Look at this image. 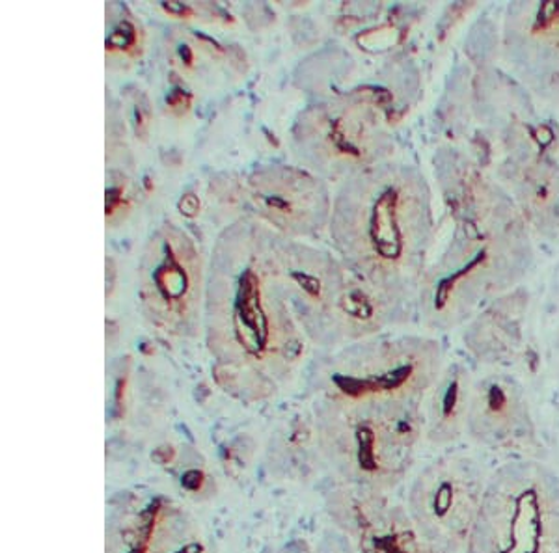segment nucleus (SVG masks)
Returning <instances> with one entry per match:
<instances>
[{
  "instance_id": "obj_1",
  "label": "nucleus",
  "mask_w": 559,
  "mask_h": 553,
  "mask_svg": "<svg viewBox=\"0 0 559 553\" xmlns=\"http://www.w3.org/2000/svg\"><path fill=\"white\" fill-rule=\"evenodd\" d=\"M442 369L439 341L418 334H384L316 358L308 375L316 444L344 486L388 496L407 479Z\"/></svg>"
},
{
  "instance_id": "obj_2",
  "label": "nucleus",
  "mask_w": 559,
  "mask_h": 553,
  "mask_svg": "<svg viewBox=\"0 0 559 553\" xmlns=\"http://www.w3.org/2000/svg\"><path fill=\"white\" fill-rule=\"evenodd\" d=\"M286 241L239 217L216 237L207 260L202 330L218 386L239 401L276 397L312 345L293 308Z\"/></svg>"
},
{
  "instance_id": "obj_3",
  "label": "nucleus",
  "mask_w": 559,
  "mask_h": 553,
  "mask_svg": "<svg viewBox=\"0 0 559 553\" xmlns=\"http://www.w3.org/2000/svg\"><path fill=\"white\" fill-rule=\"evenodd\" d=\"M452 181V236L421 278L416 313L429 330H452L502 299L532 263L526 218L495 183L466 172Z\"/></svg>"
},
{
  "instance_id": "obj_4",
  "label": "nucleus",
  "mask_w": 559,
  "mask_h": 553,
  "mask_svg": "<svg viewBox=\"0 0 559 553\" xmlns=\"http://www.w3.org/2000/svg\"><path fill=\"white\" fill-rule=\"evenodd\" d=\"M329 237L347 267L416 308L437 239L426 176L416 166L388 160L347 179L332 197Z\"/></svg>"
},
{
  "instance_id": "obj_5",
  "label": "nucleus",
  "mask_w": 559,
  "mask_h": 553,
  "mask_svg": "<svg viewBox=\"0 0 559 553\" xmlns=\"http://www.w3.org/2000/svg\"><path fill=\"white\" fill-rule=\"evenodd\" d=\"M286 267L300 326L323 352L384 336L416 315L414 305L382 293L312 242L287 239Z\"/></svg>"
},
{
  "instance_id": "obj_6",
  "label": "nucleus",
  "mask_w": 559,
  "mask_h": 553,
  "mask_svg": "<svg viewBox=\"0 0 559 553\" xmlns=\"http://www.w3.org/2000/svg\"><path fill=\"white\" fill-rule=\"evenodd\" d=\"M464 553H559V476L539 458L490 471Z\"/></svg>"
},
{
  "instance_id": "obj_7",
  "label": "nucleus",
  "mask_w": 559,
  "mask_h": 553,
  "mask_svg": "<svg viewBox=\"0 0 559 553\" xmlns=\"http://www.w3.org/2000/svg\"><path fill=\"white\" fill-rule=\"evenodd\" d=\"M293 152L300 166L326 183H344L392 160L394 139L382 107L362 96L321 101L293 125Z\"/></svg>"
},
{
  "instance_id": "obj_8",
  "label": "nucleus",
  "mask_w": 559,
  "mask_h": 553,
  "mask_svg": "<svg viewBox=\"0 0 559 553\" xmlns=\"http://www.w3.org/2000/svg\"><path fill=\"white\" fill-rule=\"evenodd\" d=\"M207 263L197 239L166 223L140 252L136 302L147 325L165 336L189 339L204 326Z\"/></svg>"
},
{
  "instance_id": "obj_9",
  "label": "nucleus",
  "mask_w": 559,
  "mask_h": 553,
  "mask_svg": "<svg viewBox=\"0 0 559 553\" xmlns=\"http://www.w3.org/2000/svg\"><path fill=\"white\" fill-rule=\"evenodd\" d=\"M489 476L474 455L457 449L442 453L418 471L405 509L427 546L437 553H464Z\"/></svg>"
},
{
  "instance_id": "obj_10",
  "label": "nucleus",
  "mask_w": 559,
  "mask_h": 553,
  "mask_svg": "<svg viewBox=\"0 0 559 553\" xmlns=\"http://www.w3.org/2000/svg\"><path fill=\"white\" fill-rule=\"evenodd\" d=\"M242 204L252 217L289 241L310 242L329 231L332 194L329 183L302 166L267 165L248 173Z\"/></svg>"
},
{
  "instance_id": "obj_11",
  "label": "nucleus",
  "mask_w": 559,
  "mask_h": 553,
  "mask_svg": "<svg viewBox=\"0 0 559 553\" xmlns=\"http://www.w3.org/2000/svg\"><path fill=\"white\" fill-rule=\"evenodd\" d=\"M329 510L340 533L326 553H437L386 494L344 486L332 494Z\"/></svg>"
},
{
  "instance_id": "obj_12",
  "label": "nucleus",
  "mask_w": 559,
  "mask_h": 553,
  "mask_svg": "<svg viewBox=\"0 0 559 553\" xmlns=\"http://www.w3.org/2000/svg\"><path fill=\"white\" fill-rule=\"evenodd\" d=\"M466 434L490 452L535 458L539 442L521 384L503 373H489L474 382L466 418Z\"/></svg>"
},
{
  "instance_id": "obj_13",
  "label": "nucleus",
  "mask_w": 559,
  "mask_h": 553,
  "mask_svg": "<svg viewBox=\"0 0 559 553\" xmlns=\"http://www.w3.org/2000/svg\"><path fill=\"white\" fill-rule=\"evenodd\" d=\"M509 64L543 96L559 94V2H521L509 8L503 28Z\"/></svg>"
},
{
  "instance_id": "obj_14",
  "label": "nucleus",
  "mask_w": 559,
  "mask_h": 553,
  "mask_svg": "<svg viewBox=\"0 0 559 553\" xmlns=\"http://www.w3.org/2000/svg\"><path fill=\"white\" fill-rule=\"evenodd\" d=\"M474 381L461 363L444 365L426 402V438L445 447L466 434Z\"/></svg>"
},
{
  "instance_id": "obj_15",
  "label": "nucleus",
  "mask_w": 559,
  "mask_h": 553,
  "mask_svg": "<svg viewBox=\"0 0 559 553\" xmlns=\"http://www.w3.org/2000/svg\"><path fill=\"white\" fill-rule=\"evenodd\" d=\"M522 217L543 231L559 228V168L548 163L527 166L519 181Z\"/></svg>"
},
{
  "instance_id": "obj_16",
  "label": "nucleus",
  "mask_w": 559,
  "mask_h": 553,
  "mask_svg": "<svg viewBox=\"0 0 559 553\" xmlns=\"http://www.w3.org/2000/svg\"><path fill=\"white\" fill-rule=\"evenodd\" d=\"M524 304L511 302V297H502L485 308L474 321L468 334L471 349L477 357H500L515 347L521 336V315Z\"/></svg>"
}]
</instances>
